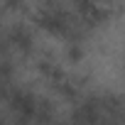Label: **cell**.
<instances>
[{"mask_svg": "<svg viewBox=\"0 0 125 125\" xmlns=\"http://www.w3.org/2000/svg\"><path fill=\"white\" fill-rule=\"evenodd\" d=\"M79 5H88V3H93V0H76Z\"/></svg>", "mask_w": 125, "mask_h": 125, "instance_id": "obj_1", "label": "cell"}]
</instances>
